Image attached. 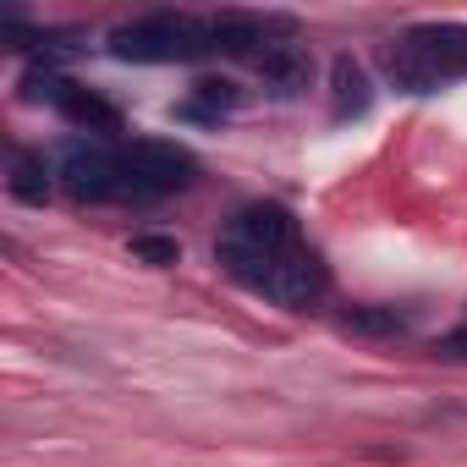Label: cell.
I'll use <instances>...</instances> for the list:
<instances>
[{
  "label": "cell",
  "mask_w": 467,
  "mask_h": 467,
  "mask_svg": "<svg viewBox=\"0 0 467 467\" xmlns=\"http://www.w3.org/2000/svg\"><path fill=\"white\" fill-rule=\"evenodd\" d=\"M214 259L237 286L292 314H308L330 297V270L286 203H243L220 225Z\"/></svg>",
  "instance_id": "6da1fadb"
},
{
  "label": "cell",
  "mask_w": 467,
  "mask_h": 467,
  "mask_svg": "<svg viewBox=\"0 0 467 467\" xmlns=\"http://www.w3.org/2000/svg\"><path fill=\"white\" fill-rule=\"evenodd\" d=\"M385 78L401 94H434L467 78V23H412L385 45Z\"/></svg>",
  "instance_id": "7a4b0ae2"
},
{
  "label": "cell",
  "mask_w": 467,
  "mask_h": 467,
  "mask_svg": "<svg viewBox=\"0 0 467 467\" xmlns=\"http://www.w3.org/2000/svg\"><path fill=\"white\" fill-rule=\"evenodd\" d=\"M56 176H61V187L78 203H149V187H143L132 138H116V143H105V138L67 143Z\"/></svg>",
  "instance_id": "3957f363"
},
{
  "label": "cell",
  "mask_w": 467,
  "mask_h": 467,
  "mask_svg": "<svg viewBox=\"0 0 467 467\" xmlns=\"http://www.w3.org/2000/svg\"><path fill=\"white\" fill-rule=\"evenodd\" d=\"M110 56H116V61H132V67H165V61L214 56V50H209V17H187V12H149V17H132V23L110 28Z\"/></svg>",
  "instance_id": "277c9868"
},
{
  "label": "cell",
  "mask_w": 467,
  "mask_h": 467,
  "mask_svg": "<svg viewBox=\"0 0 467 467\" xmlns=\"http://www.w3.org/2000/svg\"><path fill=\"white\" fill-rule=\"evenodd\" d=\"M23 88H28V99H45L61 121H72L78 132H94V138H105V143H116V132L127 127L121 110H116L99 88L72 83V78H61V72H50V67H45V72H28Z\"/></svg>",
  "instance_id": "5b68a950"
},
{
  "label": "cell",
  "mask_w": 467,
  "mask_h": 467,
  "mask_svg": "<svg viewBox=\"0 0 467 467\" xmlns=\"http://www.w3.org/2000/svg\"><path fill=\"white\" fill-rule=\"evenodd\" d=\"M254 67H259L265 88H270V94H281V99L303 94V88H308V78H314V61H308V50H303L297 39H281V45H270V50H265Z\"/></svg>",
  "instance_id": "8992f818"
},
{
  "label": "cell",
  "mask_w": 467,
  "mask_h": 467,
  "mask_svg": "<svg viewBox=\"0 0 467 467\" xmlns=\"http://www.w3.org/2000/svg\"><path fill=\"white\" fill-rule=\"evenodd\" d=\"M368 105H374V83H368L363 61L336 56L330 61V121H358V116H368Z\"/></svg>",
  "instance_id": "52a82bcc"
},
{
  "label": "cell",
  "mask_w": 467,
  "mask_h": 467,
  "mask_svg": "<svg viewBox=\"0 0 467 467\" xmlns=\"http://www.w3.org/2000/svg\"><path fill=\"white\" fill-rule=\"evenodd\" d=\"M231 110H237V83H225V78H203V83H192V94L176 105V121L220 127Z\"/></svg>",
  "instance_id": "ba28073f"
},
{
  "label": "cell",
  "mask_w": 467,
  "mask_h": 467,
  "mask_svg": "<svg viewBox=\"0 0 467 467\" xmlns=\"http://www.w3.org/2000/svg\"><path fill=\"white\" fill-rule=\"evenodd\" d=\"M407 325H412V314L396 303H352L341 314V330H352V336H401Z\"/></svg>",
  "instance_id": "9c48e42d"
},
{
  "label": "cell",
  "mask_w": 467,
  "mask_h": 467,
  "mask_svg": "<svg viewBox=\"0 0 467 467\" xmlns=\"http://www.w3.org/2000/svg\"><path fill=\"white\" fill-rule=\"evenodd\" d=\"M6 187H12L17 203H34V209H39V203L50 198V165H45V154H17Z\"/></svg>",
  "instance_id": "30bf717a"
},
{
  "label": "cell",
  "mask_w": 467,
  "mask_h": 467,
  "mask_svg": "<svg viewBox=\"0 0 467 467\" xmlns=\"http://www.w3.org/2000/svg\"><path fill=\"white\" fill-rule=\"evenodd\" d=\"M132 254H138V259H149V265H160V270L182 259V248H176L171 237H149V231H143V237H132Z\"/></svg>",
  "instance_id": "8fae6325"
},
{
  "label": "cell",
  "mask_w": 467,
  "mask_h": 467,
  "mask_svg": "<svg viewBox=\"0 0 467 467\" xmlns=\"http://www.w3.org/2000/svg\"><path fill=\"white\" fill-rule=\"evenodd\" d=\"M434 352H440V358H451V363H462V358H467V314H462V325H456V330H445V336L434 341Z\"/></svg>",
  "instance_id": "7c38bea8"
}]
</instances>
